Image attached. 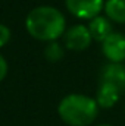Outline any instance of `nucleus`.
<instances>
[{
	"mask_svg": "<svg viewBox=\"0 0 125 126\" xmlns=\"http://www.w3.org/2000/svg\"><path fill=\"white\" fill-rule=\"evenodd\" d=\"M25 30L37 41H58L66 31V18L58 7L41 4L28 12Z\"/></svg>",
	"mask_w": 125,
	"mask_h": 126,
	"instance_id": "1",
	"label": "nucleus"
},
{
	"mask_svg": "<svg viewBox=\"0 0 125 126\" xmlns=\"http://www.w3.org/2000/svg\"><path fill=\"white\" fill-rule=\"evenodd\" d=\"M99 104L96 98L85 94L65 95L58 104V114L68 126H90L99 116Z\"/></svg>",
	"mask_w": 125,
	"mask_h": 126,
	"instance_id": "2",
	"label": "nucleus"
},
{
	"mask_svg": "<svg viewBox=\"0 0 125 126\" xmlns=\"http://www.w3.org/2000/svg\"><path fill=\"white\" fill-rule=\"evenodd\" d=\"M93 43V37L90 30L84 24H75L71 28H68L63 34V44L65 48L71 51H84L87 50Z\"/></svg>",
	"mask_w": 125,
	"mask_h": 126,
	"instance_id": "3",
	"label": "nucleus"
},
{
	"mask_svg": "<svg viewBox=\"0 0 125 126\" xmlns=\"http://www.w3.org/2000/svg\"><path fill=\"white\" fill-rule=\"evenodd\" d=\"M104 1L106 0H65V7L72 16L81 21H90L100 15Z\"/></svg>",
	"mask_w": 125,
	"mask_h": 126,
	"instance_id": "4",
	"label": "nucleus"
},
{
	"mask_svg": "<svg viewBox=\"0 0 125 126\" xmlns=\"http://www.w3.org/2000/svg\"><path fill=\"white\" fill-rule=\"evenodd\" d=\"M102 53L109 63L125 62V35L113 31L104 41H102Z\"/></svg>",
	"mask_w": 125,
	"mask_h": 126,
	"instance_id": "5",
	"label": "nucleus"
},
{
	"mask_svg": "<svg viewBox=\"0 0 125 126\" xmlns=\"http://www.w3.org/2000/svg\"><path fill=\"white\" fill-rule=\"evenodd\" d=\"M100 81L115 85L122 94L125 93V64L124 63H106L100 72Z\"/></svg>",
	"mask_w": 125,
	"mask_h": 126,
	"instance_id": "6",
	"label": "nucleus"
},
{
	"mask_svg": "<svg viewBox=\"0 0 125 126\" xmlns=\"http://www.w3.org/2000/svg\"><path fill=\"white\" fill-rule=\"evenodd\" d=\"M121 95H122V93L115 85H112L109 82H104V81H100L94 98H96L100 109H112V107L116 106Z\"/></svg>",
	"mask_w": 125,
	"mask_h": 126,
	"instance_id": "7",
	"label": "nucleus"
},
{
	"mask_svg": "<svg viewBox=\"0 0 125 126\" xmlns=\"http://www.w3.org/2000/svg\"><path fill=\"white\" fill-rule=\"evenodd\" d=\"M88 30L93 37V41H104L112 32H113V22L104 16V15H97L96 18L88 21Z\"/></svg>",
	"mask_w": 125,
	"mask_h": 126,
	"instance_id": "8",
	"label": "nucleus"
},
{
	"mask_svg": "<svg viewBox=\"0 0 125 126\" xmlns=\"http://www.w3.org/2000/svg\"><path fill=\"white\" fill-rule=\"evenodd\" d=\"M103 10L113 24L125 25V0H106Z\"/></svg>",
	"mask_w": 125,
	"mask_h": 126,
	"instance_id": "9",
	"label": "nucleus"
},
{
	"mask_svg": "<svg viewBox=\"0 0 125 126\" xmlns=\"http://www.w3.org/2000/svg\"><path fill=\"white\" fill-rule=\"evenodd\" d=\"M63 54H65V48L59 41H50V43H46V47H44V57L47 62L56 63L61 62L63 59Z\"/></svg>",
	"mask_w": 125,
	"mask_h": 126,
	"instance_id": "10",
	"label": "nucleus"
},
{
	"mask_svg": "<svg viewBox=\"0 0 125 126\" xmlns=\"http://www.w3.org/2000/svg\"><path fill=\"white\" fill-rule=\"evenodd\" d=\"M10 37H12L10 28L7 25H4V24L0 22V48H3L10 41Z\"/></svg>",
	"mask_w": 125,
	"mask_h": 126,
	"instance_id": "11",
	"label": "nucleus"
},
{
	"mask_svg": "<svg viewBox=\"0 0 125 126\" xmlns=\"http://www.w3.org/2000/svg\"><path fill=\"white\" fill-rule=\"evenodd\" d=\"M7 72H9V64H7V60H6V57L0 53V82L7 76Z\"/></svg>",
	"mask_w": 125,
	"mask_h": 126,
	"instance_id": "12",
	"label": "nucleus"
},
{
	"mask_svg": "<svg viewBox=\"0 0 125 126\" xmlns=\"http://www.w3.org/2000/svg\"><path fill=\"white\" fill-rule=\"evenodd\" d=\"M96 126H112V125H107V123H102V125H96Z\"/></svg>",
	"mask_w": 125,
	"mask_h": 126,
	"instance_id": "13",
	"label": "nucleus"
}]
</instances>
